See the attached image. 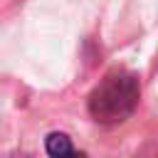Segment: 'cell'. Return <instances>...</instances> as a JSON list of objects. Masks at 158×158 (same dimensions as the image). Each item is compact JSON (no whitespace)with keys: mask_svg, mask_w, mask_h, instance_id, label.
Masks as SVG:
<instances>
[{"mask_svg":"<svg viewBox=\"0 0 158 158\" xmlns=\"http://www.w3.org/2000/svg\"><path fill=\"white\" fill-rule=\"evenodd\" d=\"M141 96V81L133 72L111 69L89 94V114L99 123L126 121Z\"/></svg>","mask_w":158,"mask_h":158,"instance_id":"cell-1","label":"cell"},{"mask_svg":"<svg viewBox=\"0 0 158 158\" xmlns=\"http://www.w3.org/2000/svg\"><path fill=\"white\" fill-rule=\"evenodd\" d=\"M44 146H47V153L49 156H74L77 153L74 146H72V141H69V136L67 133H57V131L47 136Z\"/></svg>","mask_w":158,"mask_h":158,"instance_id":"cell-2","label":"cell"}]
</instances>
